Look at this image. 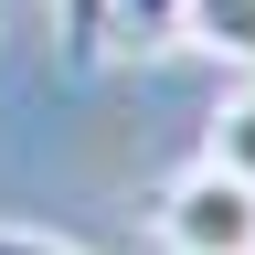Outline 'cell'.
I'll return each mask as SVG.
<instances>
[{
	"label": "cell",
	"mask_w": 255,
	"mask_h": 255,
	"mask_svg": "<svg viewBox=\"0 0 255 255\" xmlns=\"http://www.w3.org/2000/svg\"><path fill=\"white\" fill-rule=\"evenodd\" d=\"M159 245L170 255H255V181L191 159V170L159 191Z\"/></svg>",
	"instance_id": "6da1fadb"
},
{
	"label": "cell",
	"mask_w": 255,
	"mask_h": 255,
	"mask_svg": "<svg viewBox=\"0 0 255 255\" xmlns=\"http://www.w3.org/2000/svg\"><path fill=\"white\" fill-rule=\"evenodd\" d=\"M181 43H202V53H223V64L255 75V0H191V11H181Z\"/></svg>",
	"instance_id": "7a4b0ae2"
},
{
	"label": "cell",
	"mask_w": 255,
	"mask_h": 255,
	"mask_svg": "<svg viewBox=\"0 0 255 255\" xmlns=\"http://www.w3.org/2000/svg\"><path fill=\"white\" fill-rule=\"evenodd\" d=\"M191 0H107V53H170Z\"/></svg>",
	"instance_id": "3957f363"
},
{
	"label": "cell",
	"mask_w": 255,
	"mask_h": 255,
	"mask_svg": "<svg viewBox=\"0 0 255 255\" xmlns=\"http://www.w3.org/2000/svg\"><path fill=\"white\" fill-rule=\"evenodd\" d=\"M202 159L213 170H234V181H255V75L213 107V138H202Z\"/></svg>",
	"instance_id": "277c9868"
},
{
	"label": "cell",
	"mask_w": 255,
	"mask_h": 255,
	"mask_svg": "<svg viewBox=\"0 0 255 255\" xmlns=\"http://www.w3.org/2000/svg\"><path fill=\"white\" fill-rule=\"evenodd\" d=\"M53 43L75 64H107V0H53Z\"/></svg>",
	"instance_id": "5b68a950"
},
{
	"label": "cell",
	"mask_w": 255,
	"mask_h": 255,
	"mask_svg": "<svg viewBox=\"0 0 255 255\" xmlns=\"http://www.w3.org/2000/svg\"><path fill=\"white\" fill-rule=\"evenodd\" d=\"M0 255H85V245H64V234H21V223H0Z\"/></svg>",
	"instance_id": "8992f818"
}]
</instances>
